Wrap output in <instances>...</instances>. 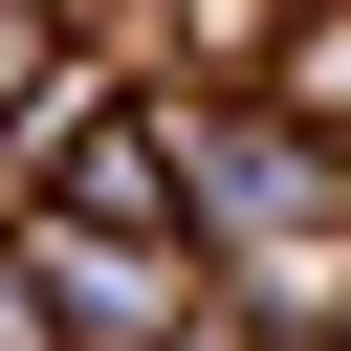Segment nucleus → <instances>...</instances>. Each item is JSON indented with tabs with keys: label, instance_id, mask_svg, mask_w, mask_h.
<instances>
[{
	"label": "nucleus",
	"instance_id": "obj_1",
	"mask_svg": "<svg viewBox=\"0 0 351 351\" xmlns=\"http://www.w3.org/2000/svg\"><path fill=\"white\" fill-rule=\"evenodd\" d=\"M66 110V0H0V154Z\"/></svg>",
	"mask_w": 351,
	"mask_h": 351
},
{
	"label": "nucleus",
	"instance_id": "obj_2",
	"mask_svg": "<svg viewBox=\"0 0 351 351\" xmlns=\"http://www.w3.org/2000/svg\"><path fill=\"white\" fill-rule=\"evenodd\" d=\"M0 351H66V329H44V285H22V241H0Z\"/></svg>",
	"mask_w": 351,
	"mask_h": 351
}]
</instances>
